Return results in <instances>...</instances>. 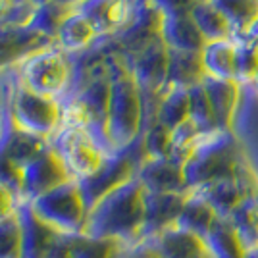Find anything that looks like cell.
Listing matches in <instances>:
<instances>
[{
	"label": "cell",
	"instance_id": "3",
	"mask_svg": "<svg viewBox=\"0 0 258 258\" xmlns=\"http://www.w3.org/2000/svg\"><path fill=\"white\" fill-rule=\"evenodd\" d=\"M241 162L243 156L233 139V133L214 131L199 137L191 158L183 166V175L187 187L197 191L220 179L235 177Z\"/></svg>",
	"mask_w": 258,
	"mask_h": 258
},
{
	"label": "cell",
	"instance_id": "15",
	"mask_svg": "<svg viewBox=\"0 0 258 258\" xmlns=\"http://www.w3.org/2000/svg\"><path fill=\"white\" fill-rule=\"evenodd\" d=\"M137 179L149 193H185L191 191L187 187L183 166L172 158H145L141 164Z\"/></svg>",
	"mask_w": 258,
	"mask_h": 258
},
{
	"label": "cell",
	"instance_id": "11",
	"mask_svg": "<svg viewBox=\"0 0 258 258\" xmlns=\"http://www.w3.org/2000/svg\"><path fill=\"white\" fill-rule=\"evenodd\" d=\"M143 0H83L76 10L95 25L100 39H114L135 20Z\"/></svg>",
	"mask_w": 258,
	"mask_h": 258
},
{
	"label": "cell",
	"instance_id": "39",
	"mask_svg": "<svg viewBox=\"0 0 258 258\" xmlns=\"http://www.w3.org/2000/svg\"><path fill=\"white\" fill-rule=\"evenodd\" d=\"M12 123V112L10 110H0V143L4 141V135Z\"/></svg>",
	"mask_w": 258,
	"mask_h": 258
},
{
	"label": "cell",
	"instance_id": "43",
	"mask_svg": "<svg viewBox=\"0 0 258 258\" xmlns=\"http://www.w3.org/2000/svg\"><path fill=\"white\" fill-rule=\"evenodd\" d=\"M252 85L258 89V72H256V76H254V79H252Z\"/></svg>",
	"mask_w": 258,
	"mask_h": 258
},
{
	"label": "cell",
	"instance_id": "14",
	"mask_svg": "<svg viewBox=\"0 0 258 258\" xmlns=\"http://www.w3.org/2000/svg\"><path fill=\"white\" fill-rule=\"evenodd\" d=\"M191 191L185 193H149L147 191V222L143 241L177 226V220Z\"/></svg>",
	"mask_w": 258,
	"mask_h": 258
},
{
	"label": "cell",
	"instance_id": "18",
	"mask_svg": "<svg viewBox=\"0 0 258 258\" xmlns=\"http://www.w3.org/2000/svg\"><path fill=\"white\" fill-rule=\"evenodd\" d=\"M160 39L172 50L185 52H203L206 39L199 31L197 23L191 16H170L162 18Z\"/></svg>",
	"mask_w": 258,
	"mask_h": 258
},
{
	"label": "cell",
	"instance_id": "8",
	"mask_svg": "<svg viewBox=\"0 0 258 258\" xmlns=\"http://www.w3.org/2000/svg\"><path fill=\"white\" fill-rule=\"evenodd\" d=\"M145 158L147 156L143 151V139H139L125 151H119L108 156L106 162L100 166V170L95 175H91L85 181H79L87 208L91 210L108 193L116 191L118 187L125 185L131 179H135Z\"/></svg>",
	"mask_w": 258,
	"mask_h": 258
},
{
	"label": "cell",
	"instance_id": "41",
	"mask_svg": "<svg viewBox=\"0 0 258 258\" xmlns=\"http://www.w3.org/2000/svg\"><path fill=\"white\" fill-rule=\"evenodd\" d=\"M58 2H62V4H66V6H70V8H77L83 0H58Z\"/></svg>",
	"mask_w": 258,
	"mask_h": 258
},
{
	"label": "cell",
	"instance_id": "26",
	"mask_svg": "<svg viewBox=\"0 0 258 258\" xmlns=\"http://www.w3.org/2000/svg\"><path fill=\"white\" fill-rule=\"evenodd\" d=\"M187 119H189V91L179 87H166L158 97L154 121L173 131Z\"/></svg>",
	"mask_w": 258,
	"mask_h": 258
},
{
	"label": "cell",
	"instance_id": "12",
	"mask_svg": "<svg viewBox=\"0 0 258 258\" xmlns=\"http://www.w3.org/2000/svg\"><path fill=\"white\" fill-rule=\"evenodd\" d=\"M162 16L152 0H143L137 10L135 20L131 22L125 31H121L118 37L110 39L114 44V50L121 56H133L141 52L145 46H149L152 41L160 37Z\"/></svg>",
	"mask_w": 258,
	"mask_h": 258
},
{
	"label": "cell",
	"instance_id": "22",
	"mask_svg": "<svg viewBox=\"0 0 258 258\" xmlns=\"http://www.w3.org/2000/svg\"><path fill=\"white\" fill-rule=\"evenodd\" d=\"M222 216L214 210V206L206 201L205 197L197 191H191L187 203L183 206L181 216L177 220V226L181 229H187L195 235L206 237L208 231L216 226V222Z\"/></svg>",
	"mask_w": 258,
	"mask_h": 258
},
{
	"label": "cell",
	"instance_id": "16",
	"mask_svg": "<svg viewBox=\"0 0 258 258\" xmlns=\"http://www.w3.org/2000/svg\"><path fill=\"white\" fill-rule=\"evenodd\" d=\"M147 241H151L164 258H216L205 237L195 235L179 226L170 227Z\"/></svg>",
	"mask_w": 258,
	"mask_h": 258
},
{
	"label": "cell",
	"instance_id": "29",
	"mask_svg": "<svg viewBox=\"0 0 258 258\" xmlns=\"http://www.w3.org/2000/svg\"><path fill=\"white\" fill-rule=\"evenodd\" d=\"M76 8H70L58 0H50V2H44V4H39L37 10L33 14L31 23L29 27H33L37 33H41L43 37L50 39V41H56V35L60 31L62 23L66 22V18L72 14Z\"/></svg>",
	"mask_w": 258,
	"mask_h": 258
},
{
	"label": "cell",
	"instance_id": "36",
	"mask_svg": "<svg viewBox=\"0 0 258 258\" xmlns=\"http://www.w3.org/2000/svg\"><path fill=\"white\" fill-rule=\"evenodd\" d=\"M0 183L10 187L12 191H16L22 199V168L16 166L2 152H0Z\"/></svg>",
	"mask_w": 258,
	"mask_h": 258
},
{
	"label": "cell",
	"instance_id": "34",
	"mask_svg": "<svg viewBox=\"0 0 258 258\" xmlns=\"http://www.w3.org/2000/svg\"><path fill=\"white\" fill-rule=\"evenodd\" d=\"M35 0H0V27H25L37 10Z\"/></svg>",
	"mask_w": 258,
	"mask_h": 258
},
{
	"label": "cell",
	"instance_id": "40",
	"mask_svg": "<svg viewBox=\"0 0 258 258\" xmlns=\"http://www.w3.org/2000/svg\"><path fill=\"white\" fill-rule=\"evenodd\" d=\"M241 37H243V39H247V41H250L252 44H256V46H258V18L252 23H250V27H248L247 31H245V35H241Z\"/></svg>",
	"mask_w": 258,
	"mask_h": 258
},
{
	"label": "cell",
	"instance_id": "2",
	"mask_svg": "<svg viewBox=\"0 0 258 258\" xmlns=\"http://www.w3.org/2000/svg\"><path fill=\"white\" fill-rule=\"evenodd\" d=\"M110 104H108V141L114 152L125 151L141 139L145 131V98L125 56L114 52L108 58Z\"/></svg>",
	"mask_w": 258,
	"mask_h": 258
},
{
	"label": "cell",
	"instance_id": "24",
	"mask_svg": "<svg viewBox=\"0 0 258 258\" xmlns=\"http://www.w3.org/2000/svg\"><path fill=\"white\" fill-rule=\"evenodd\" d=\"M201 56L206 77L235 79V43L231 39L206 43Z\"/></svg>",
	"mask_w": 258,
	"mask_h": 258
},
{
	"label": "cell",
	"instance_id": "17",
	"mask_svg": "<svg viewBox=\"0 0 258 258\" xmlns=\"http://www.w3.org/2000/svg\"><path fill=\"white\" fill-rule=\"evenodd\" d=\"M203 85L206 89L208 100L214 110L216 121L220 131H233V121H235L237 106H239V97H241V83L235 79H214V77H205Z\"/></svg>",
	"mask_w": 258,
	"mask_h": 258
},
{
	"label": "cell",
	"instance_id": "7",
	"mask_svg": "<svg viewBox=\"0 0 258 258\" xmlns=\"http://www.w3.org/2000/svg\"><path fill=\"white\" fill-rule=\"evenodd\" d=\"M12 121L22 131L50 141L62 125V102L39 95L18 81L12 98Z\"/></svg>",
	"mask_w": 258,
	"mask_h": 258
},
{
	"label": "cell",
	"instance_id": "38",
	"mask_svg": "<svg viewBox=\"0 0 258 258\" xmlns=\"http://www.w3.org/2000/svg\"><path fill=\"white\" fill-rule=\"evenodd\" d=\"M20 205H22L20 195L16 193V191H12L10 187L0 183V222L16 214Z\"/></svg>",
	"mask_w": 258,
	"mask_h": 258
},
{
	"label": "cell",
	"instance_id": "35",
	"mask_svg": "<svg viewBox=\"0 0 258 258\" xmlns=\"http://www.w3.org/2000/svg\"><path fill=\"white\" fill-rule=\"evenodd\" d=\"M0 258H22V224L18 212L0 222Z\"/></svg>",
	"mask_w": 258,
	"mask_h": 258
},
{
	"label": "cell",
	"instance_id": "33",
	"mask_svg": "<svg viewBox=\"0 0 258 258\" xmlns=\"http://www.w3.org/2000/svg\"><path fill=\"white\" fill-rule=\"evenodd\" d=\"M143 151L147 158H170L172 152V129L162 125L158 121L151 123L149 127L143 131Z\"/></svg>",
	"mask_w": 258,
	"mask_h": 258
},
{
	"label": "cell",
	"instance_id": "42",
	"mask_svg": "<svg viewBox=\"0 0 258 258\" xmlns=\"http://www.w3.org/2000/svg\"><path fill=\"white\" fill-rule=\"evenodd\" d=\"M248 258H258V245L252 248H248Z\"/></svg>",
	"mask_w": 258,
	"mask_h": 258
},
{
	"label": "cell",
	"instance_id": "37",
	"mask_svg": "<svg viewBox=\"0 0 258 258\" xmlns=\"http://www.w3.org/2000/svg\"><path fill=\"white\" fill-rule=\"evenodd\" d=\"M164 18L170 16H191L203 0H152Z\"/></svg>",
	"mask_w": 258,
	"mask_h": 258
},
{
	"label": "cell",
	"instance_id": "23",
	"mask_svg": "<svg viewBox=\"0 0 258 258\" xmlns=\"http://www.w3.org/2000/svg\"><path fill=\"white\" fill-rule=\"evenodd\" d=\"M205 239L216 258H248V247L229 218H220Z\"/></svg>",
	"mask_w": 258,
	"mask_h": 258
},
{
	"label": "cell",
	"instance_id": "25",
	"mask_svg": "<svg viewBox=\"0 0 258 258\" xmlns=\"http://www.w3.org/2000/svg\"><path fill=\"white\" fill-rule=\"evenodd\" d=\"M197 193L203 195L222 218H229L237 210V206L241 205L245 199H248L247 193L243 191V187L239 185L235 177L210 183L206 187L197 189Z\"/></svg>",
	"mask_w": 258,
	"mask_h": 258
},
{
	"label": "cell",
	"instance_id": "10",
	"mask_svg": "<svg viewBox=\"0 0 258 258\" xmlns=\"http://www.w3.org/2000/svg\"><path fill=\"white\" fill-rule=\"evenodd\" d=\"M131 74L143 91V98L158 102L160 93L168 85V46L160 37L141 52L125 56Z\"/></svg>",
	"mask_w": 258,
	"mask_h": 258
},
{
	"label": "cell",
	"instance_id": "20",
	"mask_svg": "<svg viewBox=\"0 0 258 258\" xmlns=\"http://www.w3.org/2000/svg\"><path fill=\"white\" fill-rule=\"evenodd\" d=\"M206 74L201 52H185V50L168 48V85L166 87L191 89L203 83Z\"/></svg>",
	"mask_w": 258,
	"mask_h": 258
},
{
	"label": "cell",
	"instance_id": "13",
	"mask_svg": "<svg viewBox=\"0 0 258 258\" xmlns=\"http://www.w3.org/2000/svg\"><path fill=\"white\" fill-rule=\"evenodd\" d=\"M18 218L22 224V258H48L54 245L64 233L43 222L33 212L29 203L20 205Z\"/></svg>",
	"mask_w": 258,
	"mask_h": 258
},
{
	"label": "cell",
	"instance_id": "1",
	"mask_svg": "<svg viewBox=\"0 0 258 258\" xmlns=\"http://www.w3.org/2000/svg\"><path fill=\"white\" fill-rule=\"evenodd\" d=\"M145 222L147 189L135 177L108 193L89 210L83 233L118 239L127 248H133L143 241Z\"/></svg>",
	"mask_w": 258,
	"mask_h": 258
},
{
	"label": "cell",
	"instance_id": "28",
	"mask_svg": "<svg viewBox=\"0 0 258 258\" xmlns=\"http://www.w3.org/2000/svg\"><path fill=\"white\" fill-rule=\"evenodd\" d=\"M191 18L197 23L199 31L203 33L206 43L231 39V25L224 16V12L216 6L212 0H203L193 10Z\"/></svg>",
	"mask_w": 258,
	"mask_h": 258
},
{
	"label": "cell",
	"instance_id": "32",
	"mask_svg": "<svg viewBox=\"0 0 258 258\" xmlns=\"http://www.w3.org/2000/svg\"><path fill=\"white\" fill-rule=\"evenodd\" d=\"M235 43V81L252 83L258 72V46L243 37H231Z\"/></svg>",
	"mask_w": 258,
	"mask_h": 258
},
{
	"label": "cell",
	"instance_id": "19",
	"mask_svg": "<svg viewBox=\"0 0 258 258\" xmlns=\"http://www.w3.org/2000/svg\"><path fill=\"white\" fill-rule=\"evenodd\" d=\"M97 41H100V35L95 29V25L81 12L74 10L62 23L54 44L62 48L66 54H79L91 48Z\"/></svg>",
	"mask_w": 258,
	"mask_h": 258
},
{
	"label": "cell",
	"instance_id": "31",
	"mask_svg": "<svg viewBox=\"0 0 258 258\" xmlns=\"http://www.w3.org/2000/svg\"><path fill=\"white\" fill-rule=\"evenodd\" d=\"M229 220L233 222L237 231L241 233L245 245L248 248L258 245V195L245 199L241 205L237 206V210L229 216Z\"/></svg>",
	"mask_w": 258,
	"mask_h": 258
},
{
	"label": "cell",
	"instance_id": "5",
	"mask_svg": "<svg viewBox=\"0 0 258 258\" xmlns=\"http://www.w3.org/2000/svg\"><path fill=\"white\" fill-rule=\"evenodd\" d=\"M33 212L43 222L64 235H77L85 231L89 208L81 193L79 181H68L29 203Z\"/></svg>",
	"mask_w": 258,
	"mask_h": 258
},
{
	"label": "cell",
	"instance_id": "27",
	"mask_svg": "<svg viewBox=\"0 0 258 258\" xmlns=\"http://www.w3.org/2000/svg\"><path fill=\"white\" fill-rule=\"evenodd\" d=\"M127 247L110 237H97L89 233H77L70 237L72 258H121Z\"/></svg>",
	"mask_w": 258,
	"mask_h": 258
},
{
	"label": "cell",
	"instance_id": "6",
	"mask_svg": "<svg viewBox=\"0 0 258 258\" xmlns=\"http://www.w3.org/2000/svg\"><path fill=\"white\" fill-rule=\"evenodd\" d=\"M48 143L76 181H85L95 175L108 156H112L87 129L81 127H60Z\"/></svg>",
	"mask_w": 258,
	"mask_h": 258
},
{
	"label": "cell",
	"instance_id": "9",
	"mask_svg": "<svg viewBox=\"0 0 258 258\" xmlns=\"http://www.w3.org/2000/svg\"><path fill=\"white\" fill-rule=\"evenodd\" d=\"M68 181H76L58 152L48 145L35 160L22 170V203H31L41 195L52 191Z\"/></svg>",
	"mask_w": 258,
	"mask_h": 258
},
{
	"label": "cell",
	"instance_id": "4",
	"mask_svg": "<svg viewBox=\"0 0 258 258\" xmlns=\"http://www.w3.org/2000/svg\"><path fill=\"white\" fill-rule=\"evenodd\" d=\"M18 81L39 95L64 100L74 81L72 56L56 44L27 54L16 64Z\"/></svg>",
	"mask_w": 258,
	"mask_h": 258
},
{
	"label": "cell",
	"instance_id": "21",
	"mask_svg": "<svg viewBox=\"0 0 258 258\" xmlns=\"http://www.w3.org/2000/svg\"><path fill=\"white\" fill-rule=\"evenodd\" d=\"M48 141L41 139L37 135H31L27 131H22L14 125V121L10 123V127L4 135V141L0 143V152L6 154L16 166L25 168L31 160H35L44 149H48Z\"/></svg>",
	"mask_w": 258,
	"mask_h": 258
},
{
	"label": "cell",
	"instance_id": "30",
	"mask_svg": "<svg viewBox=\"0 0 258 258\" xmlns=\"http://www.w3.org/2000/svg\"><path fill=\"white\" fill-rule=\"evenodd\" d=\"M187 91H189V119L197 125V129L203 135L220 131L214 116V110H212V104H210L208 95H206L205 85L199 83V85L191 87Z\"/></svg>",
	"mask_w": 258,
	"mask_h": 258
}]
</instances>
